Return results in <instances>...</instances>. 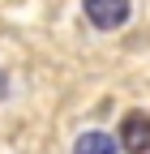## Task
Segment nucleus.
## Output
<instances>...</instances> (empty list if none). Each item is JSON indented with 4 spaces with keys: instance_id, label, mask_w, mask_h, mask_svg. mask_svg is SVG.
Returning a JSON list of instances; mask_svg holds the SVG:
<instances>
[{
    "instance_id": "nucleus-3",
    "label": "nucleus",
    "mask_w": 150,
    "mask_h": 154,
    "mask_svg": "<svg viewBox=\"0 0 150 154\" xmlns=\"http://www.w3.org/2000/svg\"><path fill=\"white\" fill-rule=\"evenodd\" d=\"M73 154H120V146L111 141L107 133L90 128V133H82V137H77V146H73Z\"/></svg>"
},
{
    "instance_id": "nucleus-1",
    "label": "nucleus",
    "mask_w": 150,
    "mask_h": 154,
    "mask_svg": "<svg viewBox=\"0 0 150 154\" xmlns=\"http://www.w3.org/2000/svg\"><path fill=\"white\" fill-rule=\"evenodd\" d=\"M124 154H150V116L146 111H129L120 120V141Z\"/></svg>"
},
{
    "instance_id": "nucleus-4",
    "label": "nucleus",
    "mask_w": 150,
    "mask_h": 154,
    "mask_svg": "<svg viewBox=\"0 0 150 154\" xmlns=\"http://www.w3.org/2000/svg\"><path fill=\"white\" fill-rule=\"evenodd\" d=\"M5 94H9V77L0 73V99H5Z\"/></svg>"
},
{
    "instance_id": "nucleus-2",
    "label": "nucleus",
    "mask_w": 150,
    "mask_h": 154,
    "mask_svg": "<svg viewBox=\"0 0 150 154\" xmlns=\"http://www.w3.org/2000/svg\"><path fill=\"white\" fill-rule=\"evenodd\" d=\"M82 9L90 17V26L99 30H116L129 22V0H82Z\"/></svg>"
}]
</instances>
